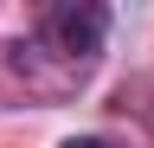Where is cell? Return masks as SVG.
Wrapping results in <instances>:
<instances>
[{"mask_svg": "<svg viewBox=\"0 0 154 148\" xmlns=\"http://www.w3.org/2000/svg\"><path fill=\"white\" fill-rule=\"evenodd\" d=\"M45 39L64 52V58H96L109 39V7H96V0H64V7L45 13Z\"/></svg>", "mask_w": 154, "mask_h": 148, "instance_id": "1", "label": "cell"}, {"mask_svg": "<svg viewBox=\"0 0 154 148\" xmlns=\"http://www.w3.org/2000/svg\"><path fill=\"white\" fill-rule=\"evenodd\" d=\"M58 148H122V142H109V135H64Z\"/></svg>", "mask_w": 154, "mask_h": 148, "instance_id": "2", "label": "cell"}]
</instances>
